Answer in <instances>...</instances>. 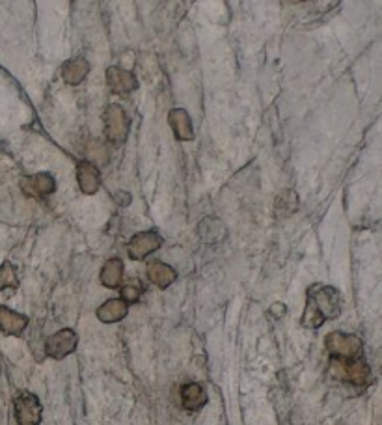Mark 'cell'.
Instances as JSON below:
<instances>
[{"mask_svg":"<svg viewBox=\"0 0 382 425\" xmlns=\"http://www.w3.org/2000/svg\"><path fill=\"white\" fill-rule=\"evenodd\" d=\"M129 304L123 298H108L107 303L97 310V318L101 322H118L123 318H127Z\"/></svg>","mask_w":382,"mask_h":425,"instance_id":"cell-13","label":"cell"},{"mask_svg":"<svg viewBox=\"0 0 382 425\" xmlns=\"http://www.w3.org/2000/svg\"><path fill=\"white\" fill-rule=\"evenodd\" d=\"M26 325H28V319L25 315L6 306H0V332H4L6 336H17L25 330Z\"/></svg>","mask_w":382,"mask_h":425,"instance_id":"cell-12","label":"cell"},{"mask_svg":"<svg viewBox=\"0 0 382 425\" xmlns=\"http://www.w3.org/2000/svg\"><path fill=\"white\" fill-rule=\"evenodd\" d=\"M181 403L186 411H200L207 403L206 390H203L198 382H189V384H185V387L181 388Z\"/></svg>","mask_w":382,"mask_h":425,"instance_id":"cell-15","label":"cell"},{"mask_svg":"<svg viewBox=\"0 0 382 425\" xmlns=\"http://www.w3.org/2000/svg\"><path fill=\"white\" fill-rule=\"evenodd\" d=\"M147 278L149 282L155 283L157 288L166 289L170 288L171 283L176 282L177 273L171 269L168 263H162V261H152L147 265Z\"/></svg>","mask_w":382,"mask_h":425,"instance_id":"cell-14","label":"cell"},{"mask_svg":"<svg viewBox=\"0 0 382 425\" xmlns=\"http://www.w3.org/2000/svg\"><path fill=\"white\" fill-rule=\"evenodd\" d=\"M15 406V420L19 425H40L43 409L34 394H21L14 403Z\"/></svg>","mask_w":382,"mask_h":425,"instance_id":"cell-4","label":"cell"},{"mask_svg":"<svg viewBox=\"0 0 382 425\" xmlns=\"http://www.w3.org/2000/svg\"><path fill=\"white\" fill-rule=\"evenodd\" d=\"M8 288H17V273L10 263L0 265V291Z\"/></svg>","mask_w":382,"mask_h":425,"instance_id":"cell-19","label":"cell"},{"mask_svg":"<svg viewBox=\"0 0 382 425\" xmlns=\"http://www.w3.org/2000/svg\"><path fill=\"white\" fill-rule=\"evenodd\" d=\"M291 4H300V2H309V0H290Z\"/></svg>","mask_w":382,"mask_h":425,"instance_id":"cell-21","label":"cell"},{"mask_svg":"<svg viewBox=\"0 0 382 425\" xmlns=\"http://www.w3.org/2000/svg\"><path fill=\"white\" fill-rule=\"evenodd\" d=\"M77 181L84 194H95L101 187V174L92 161H83L77 167Z\"/></svg>","mask_w":382,"mask_h":425,"instance_id":"cell-10","label":"cell"},{"mask_svg":"<svg viewBox=\"0 0 382 425\" xmlns=\"http://www.w3.org/2000/svg\"><path fill=\"white\" fill-rule=\"evenodd\" d=\"M105 122V137L112 144H123L127 140L129 131H131V120L127 112L123 110L122 105H108L103 116Z\"/></svg>","mask_w":382,"mask_h":425,"instance_id":"cell-2","label":"cell"},{"mask_svg":"<svg viewBox=\"0 0 382 425\" xmlns=\"http://www.w3.org/2000/svg\"><path fill=\"white\" fill-rule=\"evenodd\" d=\"M90 64L84 58H71L62 65V77L69 86H79L88 77Z\"/></svg>","mask_w":382,"mask_h":425,"instance_id":"cell-16","label":"cell"},{"mask_svg":"<svg viewBox=\"0 0 382 425\" xmlns=\"http://www.w3.org/2000/svg\"><path fill=\"white\" fill-rule=\"evenodd\" d=\"M168 122H170L171 131H174L177 140L189 142L194 138L191 116H189V112H186L185 108H174V110H170V114H168Z\"/></svg>","mask_w":382,"mask_h":425,"instance_id":"cell-11","label":"cell"},{"mask_svg":"<svg viewBox=\"0 0 382 425\" xmlns=\"http://www.w3.org/2000/svg\"><path fill=\"white\" fill-rule=\"evenodd\" d=\"M334 362H338L339 366H341V375L347 379L349 382H353V384H358V387H362L366 382L369 381V377H371V369H369L368 362L364 360V358L356 357L353 360H338V358H332Z\"/></svg>","mask_w":382,"mask_h":425,"instance_id":"cell-7","label":"cell"},{"mask_svg":"<svg viewBox=\"0 0 382 425\" xmlns=\"http://www.w3.org/2000/svg\"><path fill=\"white\" fill-rule=\"evenodd\" d=\"M99 278H101V283H103L105 288H110V289L120 288V285H122V282H123V263H122V259H118V258L108 259L107 263L103 265V269H101Z\"/></svg>","mask_w":382,"mask_h":425,"instance_id":"cell-17","label":"cell"},{"mask_svg":"<svg viewBox=\"0 0 382 425\" xmlns=\"http://www.w3.org/2000/svg\"><path fill=\"white\" fill-rule=\"evenodd\" d=\"M107 84L114 93H120V95L131 93L132 90L138 88L137 77L131 71L118 68V65H112V68L107 69Z\"/></svg>","mask_w":382,"mask_h":425,"instance_id":"cell-8","label":"cell"},{"mask_svg":"<svg viewBox=\"0 0 382 425\" xmlns=\"http://www.w3.org/2000/svg\"><path fill=\"white\" fill-rule=\"evenodd\" d=\"M324 345L332 358H338V360H353V358L360 357V352H362V340L354 334L330 332Z\"/></svg>","mask_w":382,"mask_h":425,"instance_id":"cell-3","label":"cell"},{"mask_svg":"<svg viewBox=\"0 0 382 425\" xmlns=\"http://www.w3.org/2000/svg\"><path fill=\"white\" fill-rule=\"evenodd\" d=\"M297 209H299V198H297V194H295L293 191L280 192L275 204L276 216H278V219H287V216L293 215Z\"/></svg>","mask_w":382,"mask_h":425,"instance_id":"cell-18","label":"cell"},{"mask_svg":"<svg viewBox=\"0 0 382 425\" xmlns=\"http://www.w3.org/2000/svg\"><path fill=\"white\" fill-rule=\"evenodd\" d=\"M161 245L162 237L157 231H140V234H137L129 241L127 254L134 261H142L147 256L153 254L155 250L161 248Z\"/></svg>","mask_w":382,"mask_h":425,"instance_id":"cell-5","label":"cell"},{"mask_svg":"<svg viewBox=\"0 0 382 425\" xmlns=\"http://www.w3.org/2000/svg\"><path fill=\"white\" fill-rule=\"evenodd\" d=\"M140 295H142V288L137 282H129L122 288V297L120 298H123L127 304H134L140 300Z\"/></svg>","mask_w":382,"mask_h":425,"instance_id":"cell-20","label":"cell"},{"mask_svg":"<svg viewBox=\"0 0 382 425\" xmlns=\"http://www.w3.org/2000/svg\"><path fill=\"white\" fill-rule=\"evenodd\" d=\"M341 313V295L330 285H314L308 289L302 325L306 328H319L324 321L336 319Z\"/></svg>","mask_w":382,"mask_h":425,"instance_id":"cell-1","label":"cell"},{"mask_svg":"<svg viewBox=\"0 0 382 425\" xmlns=\"http://www.w3.org/2000/svg\"><path fill=\"white\" fill-rule=\"evenodd\" d=\"M77 347V334L71 328H62L56 334L47 337L45 342V352L54 360H62Z\"/></svg>","mask_w":382,"mask_h":425,"instance_id":"cell-6","label":"cell"},{"mask_svg":"<svg viewBox=\"0 0 382 425\" xmlns=\"http://www.w3.org/2000/svg\"><path fill=\"white\" fill-rule=\"evenodd\" d=\"M23 191L28 196H34V198H41V196H49L56 191V181L51 174L47 172H40V174H34V176L26 177L23 179Z\"/></svg>","mask_w":382,"mask_h":425,"instance_id":"cell-9","label":"cell"}]
</instances>
